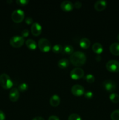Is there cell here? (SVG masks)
I'll use <instances>...</instances> for the list:
<instances>
[{"mask_svg":"<svg viewBox=\"0 0 119 120\" xmlns=\"http://www.w3.org/2000/svg\"><path fill=\"white\" fill-rule=\"evenodd\" d=\"M70 61L75 66H82L86 62V56L80 51L75 52L70 56Z\"/></svg>","mask_w":119,"mask_h":120,"instance_id":"obj_1","label":"cell"},{"mask_svg":"<svg viewBox=\"0 0 119 120\" xmlns=\"http://www.w3.org/2000/svg\"><path fill=\"white\" fill-rule=\"evenodd\" d=\"M0 85L3 89L6 90L12 88L13 82L7 74L2 73L0 75Z\"/></svg>","mask_w":119,"mask_h":120,"instance_id":"obj_2","label":"cell"},{"mask_svg":"<svg viewBox=\"0 0 119 120\" xmlns=\"http://www.w3.org/2000/svg\"><path fill=\"white\" fill-rule=\"evenodd\" d=\"M11 18L15 23H20L24 19V12L21 9H16L12 13Z\"/></svg>","mask_w":119,"mask_h":120,"instance_id":"obj_3","label":"cell"},{"mask_svg":"<svg viewBox=\"0 0 119 120\" xmlns=\"http://www.w3.org/2000/svg\"><path fill=\"white\" fill-rule=\"evenodd\" d=\"M38 46L40 50L43 52H49L51 49V43L46 38H42L38 41Z\"/></svg>","mask_w":119,"mask_h":120,"instance_id":"obj_4","label":"cell"},{"mask_svg":"<svg viewBox=\"0 0 119 120\" xmlns=\"http://www.w3.org/2000/svg\"><path fill=\"white\" fill-rule=\"evenodd\" d=\"M10 45L15 48H21L24 43V39L22 36H14L10 38L9 41Z\"/></svg>","mask_w":119,"mask_h":120,"instance_id":"obj_5","label":"cell"},{"mask_svg":"<svg viewBox=\"0 0 119 120\" xmlns=\"http://www.w3.org/2000/svg\"><path fill=\"white\" fill-rule=\"evenodd\" d=\"M106 67L109 71L118 72L119 71V62L116 60H111L106 63Z\"/></svg>","mask_w":119,"mask_h":120,"instance_id":"obj_6","label":"cell"},{"mask_svg":"<svg viewBox=\"0 0 119 120\" xmlns=\"http://www.w3.org/2000/svg\"><path fill=\"white\" fill-rule=\"evenodd\" d=\"M84 76V71L82 69L77 68L73 69L70 73V76L73 80H78L82 78Z\"/></svg>","mask_w":119,"mask_h":120,"instance_id":"obj_7","label":"cell"},{"mask_svg":"<svg viewBox=\"0 0 119 120\" xmlns=\"http://www.w3.org/2000/svg\"><path fill=\"white\" fill-rule=\"evenodd\" d=\"M104 89L108 92H113L116 89V83L112 80H106L102 83Z\"/></svg>","mask_w":119,"mask_h":120,"instance_id":"obj_8","label":"cell"},{"mask_svg":"<svg viewBox=\"0 0 119 120\" xmlns=\"http://www.w3.org/2000/svg\"><path fill=\"white\" fill-rule=\"evenodd\" d=\"M71 93L75 96H81L85 93V89L81 85L75 84L71 88Z\"/></svg>","mask_w":119,"mask_h":120,"instance_id":"obj_9","label":"cell"},{"mask_svg":"<svg viewBox=\"0 0 119 120\" xmlns=\"http://www.w3.org/2000/svg\"><path fill=\"white\" fill-rule=\"evenodd\" d=\"M42 26L38 22H34L32 25L31 32L33 35L35 36H37L40 35L42 33Z\"/></svg>","mask_w":119,"mask_h":120,"instance_id":"obj_10","label":"cell"},{"mask_svg":"<svg viewBox=\"0 0 119 120\" xmlns=\"http://www.w3.org/2000/svg\"><path fill=\"white\" fill-rule=\"evenodd\" d=\"M9 98L11 101H17L19 98V91L18 89L15 87L12 88L9 92Z\"/></svg>","mask_w":119,"mask_h":120,"instance_id":"obj_11","label":"cell"},{"mask_svg":"<svg viewBox=\"0 0 119 120\" xmlns=\"http://www.w3.org/2000/svg\"><path fill=\"white\" fill-rule=\"evenodd\" d=\"M74 7V4L71 1H64L61 4V8L64 11H71L73 9Z\"/></svg>","mask_w":119,"mask_h":120,"instance_id":"obj_12","label":"cell"},{"mask_svg":"<svg viewBox=\"0 0 119 120\" xmlns=\"http://www.w3.org/2000/svg\"><path fill=\"white\" fill-rule=\"evenodd\" d=\"M94 7L98 11H102L107 7V2L104 0H99L95 2Z\"/></svg>","mask_w":119,"mask_h":120,"instance_id":"obj_13","label":"cell"},{"mask_svg":"<svg viewBox=\"0 0 119 120\" xmlns=\"http://www.w3.org/2000/svg\"><path fill=\"white\" fill-rule=\"evenodd\" d=\"M60 97L58 95H53L50 99V104L52 107H57L60 104Z\"/></svg>","mask_w":119,"mask_h":120,"instance_id":"obj_14","label":"cell"},{"mask_svg":"<svg viewBox=\"0 0 119 120\" xmlns=\"http://www.w3.org/2000/svg\"><path fill=\"white\" fill-rule=\"evenodd\" d=\"M110 51L113 55H119V43H113L110 46Z\"/></svg>","mask_w":119,"mask_h":120,"instance_id":"obj_15","label":"cell"},{"mask_svg":"<svg viewBox=\"0 0 119 120\" xmlns=\"http://www.w3.org/2000/svg\"><path fill=\"white\" fill-rule=\"evenodd\" d=\"M92 50L95 53L98 54V55H100L103 52V48L102 45L100 43L96 42V43H94L92 46Z\"/></svg>","mask_w":119,"mask_h":120,"instance_id":"obj_16","label":"cell"},{"mask_svg":"<svg viewBox=\"0 0 119 120\" xmlns=\"http://www.w3.org/2000/svg\"><path fill=\"white\" fill-rule=\"evenodd\" d=\"M79 45L83 49H88L91 45V42L89 40L86 38H83L79 41Z\"/></svg>","mask_w":119,"mask_h":120,"instance_id":"obj_17","label":"cell"},{"mask_svg":"<svg viewBox=\"0 0 119 120\" xmlns=\"http://www.w3.org/2000/svg\"><path fill=\"white\" fill-rule=\"evenodd\" d=\"M26 45L30 50H35L37 48V43L34 40L29 39L25 42Z\"/></svg>","mask_w":119,"mask_h":120,"instance_id":"obj_18","label":"cell"},{"mask_svg":"<svg viewBox=\"0 0 119 120\" xmlns=\"http://www.w3.org/2000/svg\"><path fill=\"white\" fill-rule=\"evenodd\" d=\"M70 64V62L67 59H60L58 62V66L60 69H64L67 68Z\"/></svg>","mask_w":119,"mask_h":120,"instance_id":"obj_19","label":"cell"},{"mask_svg":"<svg viewBox=\"0 0 119 120\" xmlns=\"http://www.w3.org/2000/svg\"><path fill=\"white\" fill-rule=\"evenodd\" d=\"M110 100L113 103H117L119 102V96L117 93H113L109 96Z\"/></svg>","mask_w":119,"mask_h":120,"instance_id":"obj_20","label":"cell"},{"mask_svg":"<svg viewBox=\"0 0 119 120\" xmlns=\"http://www.w3.org/2000/svg\"><path fill=\"white\" fill-rule=\"evenodd\" d=\"M64 52L67 55H72L74 52V49L71 45H66L64 48Z\"/></svg>","mask_w":119,"mask_h":120,"instance_id":"obj_21","label":"cell"},{"mask_svg":"<svg viewBox=\"0 0 119 120\" xmlns=\"http://www.w3.org/2000/svg\"><path fill=\"white\" fill-rule=\"evenodd\" d=\"M52 52L55 53H61L62 51L63 50V48L61 45L60 44H57L55 45L52 48Z\"/></svg>","mask_w":119,"mask_h":120,"instance_id":"obj_22","label":"cell"},{"mask_svg":"<svg viewBox=\"0 0 119 120\" xmlns=\"http://www.w3.org/2000/svg\"><path fill=\"white\" fill-rule=\"evenodd\" d=\"M85 79V80H86V82H87L88 83H90V84L93 83V82H94V80H95V77H94V76H93V75H92V74H88V75H86Z\"/></svg>","mask_w":119,"mask_h":120,"instance_id":"obj_23","label":"cell"},{"mask_svg":"<svg viewBox=\"0 0 119 120\" xmlns=\"http://www.w3.org/2000/svg\"><path fill=\"white\" fill-rule=\"evenodd\" d=\"M110 117L112 120H119V110L113 111L111 114Z\"/></svg>","mask_w":119,"mask_h":120,"instance_id":"obj_24","label":"cell"},{"mask_svg":"<svg viewBox=\"0 0 119 120\" xmlns=\"http://www.w3.org/2000/svg\"><path fill=\"white\" fill-rule=\"evenodd\" d=\"M18 90L19 91H21V92H24V91H26L28 89V85L26 83H21L18 86Z\"/></svg>","mask_w":119,"mask_h":120,"instance_id":"obj_25","label":"cell"},{"mask_svg":"<svg viewBox=\"0 0 119 120\" xmlns=\"http://www.w3.org/2000/svg\"><path fill=\"white\" fill-rule=\"evenodd\" d=\"M68 120H82L80 116L77 114H72L68 117Z\"/></svg>","mask_w":119,"mask_h":120,"instance_id":"obj_26","label":"cell"},{"mask_svg":"<svg viewBox=\"0 0 119 120\" xmlns=\"http://www.w3.org/2000/svg\"><path fill=\"white\" fill-rule=\"evenodd\" d=\"M16 2L21 6H25L28 4L29 1L28 0H16Z\"/></svg>","mask_w":119,"mask_h":120,"instance_id":"obj_27","label":"cell"},{"mask_svg":"<svg viewBox=\"0 0 119 120\" xmlns=\"http://www.w3.org/2000/svg\"><path fill=\"white\" fill-rule=\"evenodd\" d=\"M84 96H85V97L86 98H87V99H91V98H92V97H93V93L92 92V91H87V92L85 93H84Z\"/></svg>","mask_w":119,"mask_h":120,"instance_id":"obj_28","label":"cell"},{"mask_svg":"<svg viewBox=\"0 0 119 120\" xmlns=\"http://www.w3.org/2000/svg\"><path fill=\"white\" fill-rule=\"evenodd\" d=\"M22 36L24 38H26L28 37V36L29 35V31L28 29H24L22 31Z\"/></svg>","mask_w":119,"mask_h":120,"instance_id":"obj_29","label":"cell"},{"mask_svg":"<svg viewBox=\"0 0 119 120\" xmlns=\"http://www.w3.org/2000/svg\"><path fill=\"white\" fill-rule=\"evenodd\" d=\"M25 22L26 24L28 25H30L33 24V19L31 17H27L25 19Z\"/></svg>","mask_w":119,"mask_h":120,"instance_id":"obj_30","label":"cell"},{"mask_svg":"<svg viewBox=\"0 0 119 120\" xmlns=\"http://www.w3.org/2000/svg\"><path fill=\"white\" fill-rule=\"evenodd\" d=\"M82 3L80 1H77V2H75L74 5V7H75L77 9H79L80 8H81L82 7Z\"/></svg>","mask_w":119,"mask_h":120,"instance_id":"obj_31","label":"cell"},{"mask_svg":"<svg viewBox=\"0 0 119 120\" xmlns=\"http://www.w3.org/2000/svg\"><path fill=\"white\" fill-rule=\"evenodd\" d=\"M5 120V114L2 111L0 110V120Z\"/></svg>","mask_w":119,"mask_h":120,"instance_id":"obj_32","label":"cell"},{"mask_svg":"<svg viewBox=\"0 0 119 120\" xmlns=\"http://www.w3.org/2000/svg\"><path fill=\"white\" fill-rule=\"evenodd\" d=\"M48 120H60L58 118V117L56 116H51L50 117H49Z\"/></svg>","mask_w":119,"mask_h":120,"instance_id":"obj_33","label":"cell"},{"mask_svg":"<svg viewBox=\"0 0 119 120\" xmlns=\"http://www.w3.org/2000/svg\"><path fill=\"white\" fill-rule=\"evenodd\" d=\"M32 120H44V119L42 117H36L33 118Z\"/></svg>","mask_w":119,"mask_h":120,"instance_id":"obj_34","label":"cell"},{"mask_svg":"<svg viewBox=\"0 0 119 120\" xmlns=\"http://www.w3.org/2000/svg\"><path fill=\"white\" fill-rule=\"evenodd\" d=\"M95 59H96V60L98 61V62H100V61L101 60V59H102L101 56H100V55H98V56H96Z\"/></svg>","mask_w":119,"mask_h":120,"instance_id":"obj_35","label":"cell"},{"mask_svg":"<svg viewBox=\"0 0 119 120\" xmlns=\"http://www.w3.org/2000/svg\"><path fill=\"white\" fill-rule=\"evenodd\" d=\"M12 2V1H7V2H8V3H11Z\"/></svg>","mask_w":119,"mask_h":120,"instance_id":"obj_36","label":"cell"},{"mask_svg":"<svg viewBox=\"0 0 119 120\" xmlns=\"http://www.w3.org/2000/svg\"><path fill=\"white\" fill-rule=\"evenodd\" d=\"M117 39H118V41H119V34H118V35H117Z\"/></svg>","mask_w":119,"mask_h":120,"instance_id":"obj_37","label":"cell"}]
</instances>
